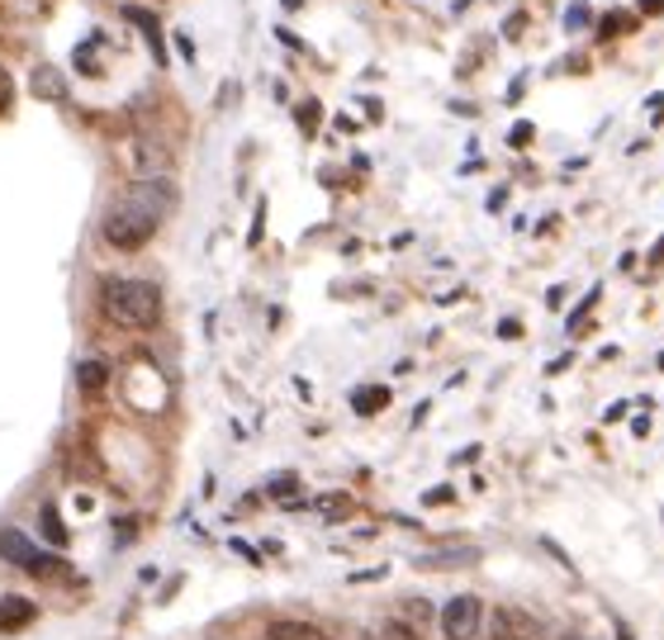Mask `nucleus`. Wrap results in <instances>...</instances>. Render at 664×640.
Segmentation results:
<instances>
[{
	"label": "nucleus",
	"instance_id": "6e6552de",
	"mask_svg": "<svg viewBox=\"0 0 664 640\" xmlns=\"http://www.w3.org/2000/svg\"><path fill=\"white\" fill-rule=\"evenodd\" d=\"M352 408H356V418H375V413L389 408V390L385 384H361L352 394Z\"/></svg>",
	"mask_w": 664,
	"mask_h": 640
},
{
	"label": "nucleus",
	"instance_id": "cd10ccee",
	"mask_svg": "<svg viewBox=\"0 0 664 640\" xmlns=\"http://www.w3.org/2000/svg\"><path fill=\"white\" fill-rule=\"evenodd\" d=\"M612 627H617V640H631V627H626V621H622V617H617V621H612Z\"/></svg>",
	"mask_w": 664,
	"mask_h": 640
},
{
	"label": "nucleus",
	"instance_id": "20e7f679",
	"mask_svg": "<svg viewBox=\"0 0 664 640\" xmlns=\"http://www.w3.org/2000/svg\"><path fill=\"white\" fill-rule=\"evenodd\" d=\"M484 640H546V621L517 602H499L484 612Z\"/></svg>",
	"mask_w": 664,
	"mask_h": 640
},
{
	"label": "nucleus",
	"instance_id": "6ab92c4d",
	"mask_svg": "<svg viewBox=\"0 0 664 640\" xmlns=\"http://www.w3.org/2000/svg\"><path fill=\"white\" fill-rule=\"evenodd\" d=\"M532 138H536V128H532L527 119H522V124H513V134H508V142H513V148H527Z\"/></svg>",
	"mask_w": 664,
	"mask_h": 640
},
{
	"label": "nucleus",
	"instance_id": "f03ea898",
	"mask_svg": "<svg viewBox=\"0 0 664 640\" xmlns=\"http://www.w3.org/2000/svg\"><path fill=\"white\" fill-rule=\"evenodd\" d=\"M100 309L115 328H129V332H148L162 323V290L152 280H109L100 290Z\"/></svg>",
	"mask_w": 664,
	"mask_h": 640
},
{
	"label": "nucleus",
	"instance_id": "f3484780",
	"mask_svg": "<svg viewBox=\"0 0 664 640\" xmlns=\"http://www.w3.org/2000/svg\"><path fill=\"white\" fill-rule=\"evenodd\" d=\"M299 128H304V138L319 134V100H304V105H299Z\"/></svg>",
	"mask_w": 664,
	"mask_h": 640
},
{
	"label": "nucleus",
	"instance_id": "f8f14e48",
	"mask_svg": "<svg viewBox=\"0 0 664 640\" xmlns=\"http://www.w3.org/2000/svg\"><path fill=\"white\" fill-rule=\"evenodd\" d=\"M105 380H109V371H105V365L100 361H82V365H76V384H82V390H105Z\"/></svg>",
	"mask_w": 664,
	"mask_h": 640
},
{
	"label": "nucleus",
	"instance_id": "39448f33",
	"mask_svg": "<svg viewBox=\"0 0 664 640\" xmlns=\"http://www.w3.org/2000/svg\"><path fill=\"white\" fill-rule=\"evenodd\" d=\"M437 627H441V640H474L484 631V602L480 594H456L441 602L437 612Z\"/></svg>",
	"mask_w": 664,
	"mask_h": 640
},
{
	"label": "nucleus",
	"instance_id": "dca6fc26",
	"mask_svg": "<svg viewBox=\"0 0 664 640\" xmlns=\"http://www.w3.org/2000/svg\"><path fill=\"white\" fill-rule=\"evenodd\" d=\"M598 295H603V290H598V285H593V290H589V295L579 299V309L569 313V332H583V328H589V313H593V303H598Z\"/></svg>",
	"mask_w": 664,
	"mask_h": 640
},
{
	"label": "nucleus",
	"instance_id": "412c9836",
	"mask_svg": "<svg viewBox=\"0 0 664 640\" xmlns=\"http://www.w3.org/2000/svg\"><path fill=\"white\" fill-rule=\"evenodd\" d=\"M319 508L328 512V518H342V512H346V508H352V503H346V499H342V493H328V499H323Z\"/></svg>",
	"mask_w": 664,
	"mask_h": 640
},
{
	"label": "nucleus",
	"instance_id": "4468645a",
	"mask_svg": "<svg viewBox=\"0 0 664 640\" xmlns=\"http://www.w3.org/2000/svg\"><path fill=\"white\" fill-rule=\"evenodd\" d=\"M366 640H418V631L408 627V621H379Z\"/></svg>",
	"mask_w": 664,
	"mask_h": 640
},
{
	"label": "nucleus",
	"instance_id": "0eeeda50",
	"mask_svg": "<svg viewBox=\"0 0 664 640\" xmlns=\"http://www.w3.org/2000/svg\"><path fill=\"white\" fill-rule=\"evenodd\" d=\"M266 640H332V636L304 617H276V621H266Z\"/></svg>",
	"mask_w": 664,
	"mask_h": 640
},
{
	"label": "nucleus",
	"instance_id": "a211bd4d",
	"mask_svg": "<svg viewBox=\"0 0 664 640\" xmlns=\"http://www.w3.org/2000/svg\"><path fill=\"white\" fill-rule=\"evenodd\" d=\"M565 29L569 34H575V29H589V6H583V0H575V6L565 10Z\"/></svg>",
	"mask_w": 664,
	"mask_h": 640
},
{
	"label": "nucleus",
	"instance_id": "2eb2a0df",
	"mask_svg": "<svg viewBox=\"0 0 664 640\" xmlns=\"http://www.w3.org/2000/svg\"><path fill=\"white\" fill-rule=\"evenodd\" d=\"M43 536H47V541H53V546H57V551H62V546H67V526H62V518H57V508H53V503H47V508H43Z\"/></svg>",
	"mask_w": 664,
	"mask_h": 640
},
{
	"label": "nucleus",
	"instance_id": "4be33fe9",
	"mask_svg": "<svg viewBox=\"0 0 664 640\" xmlns=\"http://www.w3.org/2000/svg\"><path fill=\"white\" fill-rule=\"evenodd\" d=\"M451 499H456V489H427V493H422L427 508H441V503H451Z\"/></svg>",
	"mask_w": 664,
	"mask_h": 640
},
{
	"label": "nucleus",
	"instance_id": "a878e982",
	"mask_svg": "<svg viewBox=\"0 0 664 640\" xmlns=\"http://www.w3.org/2000/svg\"><path fill=\"white\" fill-rule=\"evenodd\" d=\"M645 262H651V266H664V237H660V243L651 247V256H645Z\"/></svg>",
	"mask_w": 664,
	"mask_h": 640
},
{
	"label": "nucleus",
	"instance_id": "7ed1b4c3",
	"mask_svg": "<svg viewBox=\"0 0 664 640\" xmlns=\"http://www.w3.org/2000/svg\"><path fill=\"white\" fill-rule=\"evenodd\" d=\"M0 559H10L14 569L34 574V579H53V574H62V559L53 551H43L39 541H29L24 532H14V526H0Z\"/></svg>",
	"mask_w": 664,
	"mask_h": 640
},
{
	"label": "nucleus",
	"instance_id": "1a4fd4ad",
	"mask_svg": "<svg viewBox=\"0 0 664 640\" xmlns=\"http://www.w3.org/2000/svg\"><path fill=\"white\" fill-rule=\"evenodd\" d=\"M34 95L39 100H67V86H62L53 67H34Z\"/></svg>",
	"mask_w": 664,
	"mask_h": 640
},
{
	"label": "nucleus",
	"instance_id": "b1692460",
	"mask_svg": "<svg viewBox=\"0 0 664 640\" xmlns=\"http://www.w3.org/2000/svg\"><path fill=\"white\" fill-rule=\"evenodd\" d=\"M636 10H641V14H651V20H655V14H664V0H636Z\"/></svg>",
	"mask_w": 664,
	"mask_h": 640
},
{
	"label": "nucleus",
	"instance_id": "bb28decb",
	"mask_svg": "<svg viewBox=\"0 0 664 640\" xmlns=\"http://www.w3.org/2000/svg\"><path fill=\"white\" fill-rule=\"evenodd\" d=\"M626 408H631V404H612V408H608V423H622V418H626Z\"/></svg>",
	"mask_w": 664,
	"mask_h": 640
},
{
	"label": "nucleus",
	"instance_id": "5701e85b",
	"mask_svg": "<svg viewBox=\"0 0 664 640\" xmlns=\"http://www.w3.org/2000/svg\"><path fill=\"white\" fill-rule=\"evenodd\" d=\"M499 338H503V342H517V338H522V323H517V318H503V323H499Z\"/></svg>",
	"mask_w": 664,
	"mask_h": 640
},
{
	"label": "nucleus",
	"instance_id": "ddd939ff",
	"mask_svg": "<svg viewBox=\"0 0 664 640\" xmlns=\"http://www.w3.org/2000/svg\"><path fill=\"white\" fill-rule=\"evenodd\" d=\"M480 559V551H456V555H427V559H418L422 569H451V565H474Z\"/></svg>",
	"mask_w": 664,
	"mask_h": 640
},
{
	"label": "nucleus",
	"instance_id": "423d86ee",
	"mask_svg": "<svg viewBox=\"0 0 664 640\" xmlns=\"http://www.w3.org/2000/svg\"><path fill=\"white\" fill-rule=\"evenodd\" d=\"M39 621V602L20 594H0V636H20Z\"/></svg>",
	"mask_w": 664,
	"mask_h": 640
},
{
	"label": "nucleus",
	"instance_id": "393cba45",
	"mask_svg": "<svg viewBox=\"0 0 664 640\" xmlns=\"http://www.w3.org/2000/svg\"><path fill=\"white\" fill-rule=\"evenodd\" d=\"M176 43H181V57L195 62V43H190V34H176Z\"/></svg>",
	"mask_w": 664,
	"mask_h": 640
},
{
	"label": "nucleus",
	"instance_id": "9d476101",
	"mask_svg": "<svg viewBox=\"0 0 664 640\" xmlns=\"http://www.w3.org/2000/svg\"><path fill=\"white\" fill-rule=\"evenodd\" d=\"M631 29H636V14H622V10H612V14H603V20H598V39H603V43H612V39L631 34Z\"/></svg>",
	"mask_w": 664,
	"mask_h": 640
},
{
	"label": "nucleus",
	"instance_id": "aec40b11",
	"mask_svg": "<svg viewBox=\"0 0 664 640\" xmlns=\"http://www.w3.org/2000/svg\"><path fill=\"white\" fill-rule=\"evenodd\" d=\"M10 100H14V82L6 72V62H0V109H10Z\"/></svg>",
	"mask_w": 664,
	"mask_h": 640
},
{
	"label": "nucleus",
	"instance_id": "f257e3e1",
	"mask_svg": "<svg viewBox=\"0 0 664 640\" xmlns=\"http://www.w3.org/2000/svg\"><path fill=\"white\" fill-rule=\"evenodd\" d=\"M171 210H176V185L167 175H142L105 210L100 237L115 252H142L157 237V228L171 218Z\"/></svg>",
	"mask_w": 664,
	"mask_h": 640
},
{
	"label": "nucleus",
	"instance_id": "9b49d317",
	"mask_svg": "<svg viewBox=\"0 0 664 640\" xmlns=\"http://www.w3.org/2000/svg\"><path fill=\"white\" fill-rule=\"evenodd\" d=\"M129 20H133V24L142 29V34H148V47H152V57H157V62H167V47H162V29H157V20H148V14H142V10H133Z\"/></svg>",
	"mask_w": 664,
	"mask_h": 640
}]
</instances>
